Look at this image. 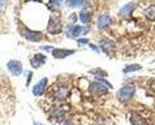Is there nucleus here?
I'll list each match as a JSON object with an SVG mask.
<instances>
[{"mask_svg": "<svg viewBox=\"0 0 155 125\" xmlns=\"http://www.w3.org/2000/svg\"><path fill=\"white\" fill-rule=\"evenodd\" d=\"M90 31V25H68L67 28V37L68 38H81L82 35H86Z\"/></svg>", "mask_w": 155, "mask_h": 125, "instance_id": "obj_1", "label": "nucleus"}, {"mask_svg": "<svg viewBox=\"0 0 155 125\" xmlns=\"http://www.w3.org/2000/svg\"><path fill=\"white\" fill-rule=\"evenodd\" d=\"M134 94H136V86L129 84V85L123 86V87L116 93V98H117V100L125 103L128 100H130V99L134 97Z\"/></svg>", "mask_w": 155, "mask_h": 125, "instance_id": "obj_2", "label": "nucleus"}, {"mask_svg": "<svg viewBox=\"0 0 155 125\" xmlns=\"http://www.w3.org/2000/svg\"><path fill=\"white\" fill-rule=\"evenodd\" d=\"M47 31L51 34H58L61 31V21H60V15L52 13L48 18V24H47Z\"/></svg>", "mask_w": 155, "mask_h": 125, "instance_id": "obj_3", "label": "nucleus"}, {"mask_svg": "<svg viewBox=\"0 0 155 125\" xmlns=\"http://www.w3.org/2000/svg\"><path fill=\"white\" fill-rule=\"evenodd\" d=\"M69 93H71V90H69L68 86H65V85H59V86L55 87L54 93H52V97H54L55 100L61 102V100H65V99L68 98Z\"/></svg>", "mask_w": 155, "mask_h": 125, "instance_id": "obj_4", "label": "nucleus"}, {"mask_svg": "<svg viewBox=\"0 0 155 125\" xmlns=\"http://www.w3.org/2000/svg\"><path fill=\"white\" fill-rule=\"evenodd\" d=\"M21 34L26 41L37 43L41 42L43 39V34L41 31H34V30H29V29H21Z\"/></svg>", "mask_w": 155, "mask_h": 125, "instance_id": "obj_5", "label": "nucleus"}, {"mask_svg": "<svg viewBox=\"0 0 155 125\" xmlns=\"http://www.w3.org/2000/svg\"><path fill=\"white\" fill-rule=\"evenodd\" d=\"M47 85H48V78L43 77L41 81H38V82L33 86V95L34 97H42L46 91Z\"/></svg>", "mask_w": 155, "mask_h": 125, "instance_id": "obj_6", "label": "nucleus"}, {"mask_svg": "<svg viewBox=\"0 0 155 125\" xmlns=\"http://www.w3.org/2000/svg\"><path fill=\"white\" fill-rule=\"evenodd\" d=\"M99 48H101L103 52H106L107 55L110 54H114L115 50H116V44L112 39H110V38H106V39H102L99 42Z\"/></svg>", "mask_w": 155, "mask_h": 125, "instance_id": "obj_7", "label": "nucleus"}, {"mask_svg": "<svg viewBox=\"0 0 155 125\" xmlns=\"http://www.w3.org/2000/svg\"><path fill=\"white\" fill-rule=\"evenodd\" d=\"M7 68L8 71H9L11 74L13 76H20L21 73H22V64H21L20 60H9V61L7 63Z\"/></svg>", "mask_w": 155, "mask_h": 125, "instance_id": "obj_8", "label": "nucleus"}, {"mask_svg": "<svg viewBox=\"0 0 155 125\" xmlns=\"http://www.w3.org/2000/svg\"><path fill=\"white\" fill-rule=\"evenodd\" d=\"M89 91L94 94V95H106L107 93H108V89L106 87V86H103L102 84H99V82H91L89 86Z\"/></svg>", "mask_w": 155, "mask_h": 125, "instance_id": "obj_9", "label": "nucleus"}, {"mask_svg": "<svg viewBox=\"0 0 155 125\" xmlns=\"http://www.w3.org/2000/svg\"><path fill=\"white\" fill-rule=\"evenodd\" d=\"M76 54V50H67V48H55L52 51V56L58 60L65 59L68 56H72Z\"/></svg>", "mask_w": 155, "mask_h": 125, "instance_id": "obj_10", "label": "nucleus"}, {"mask_svg": "<svg viewBox=\"0 0 155 125\" xmlns=\"http://www.w3.org/2000/svg\"><path fill=\"white\" fill-rule=\"evenodd\" d=\"M46 55H43V54H35L31 58V60H30V64H31V67L34 68V69H38V68H41L42 65H45V63H46Z\"/></svg>", "mask_w": 155, "mask_h": 125, "instance_id": "obj_11", "label": "nucleus"}, {"mask_svg": "<svg viewBox=\"0 0 155 125\" xmlns=\"http://www.w3.org/2000/svg\"><path fill=\"white\" fill-rule=\"evenodd\" d=\"M50 117L58 123L64 121V119H65V111H64L61 107H55V108L50 112Z\"/></svg>", "mask_w": 155, "mask_h": 125, "instance_id": "obj_12", "label": "nucleus"}, {"mask_svg": "<svg viewBox=\"0 0 155 125\" xmlns=\"http://www.w3.org/2000/svg\"><path fill=\"white\" fill-rule=\"evenodd\" d=\"M111 17L110 15H107V13H103L98 17V21H97V26L99 30H103V29H106V28H108L110 25H111Z\"/></svg>", "mask_w": 155, "mask_h": 125, "instance_id": "obj_13", "label": "nucleus"}, {"mask_svg": "<svg viewBox=\"0 0 155 125\" xmlns=\"http://www.w3.org/2000/svg\"><path fill=\"white\" fill-rule=\"evenodd\" d=\"M129 120H130V125H149L147 120L138 113H132Z\"/></svg>", "mask_w": 155, "mask_h": 125, "instance_id": "obj_14", "label": "nucleus"}, {"mask_svg": "<svg viewBox=\"0 0 155 125\" xmlns=\"http://www.w3.org/2000/svg\"><path fill=\"white\" fill-rule=\"evenodd\" d=\"M134 7H136V3H127L124 7L120 8V11H119V16H121V17H127L129 16L133 12V9H134Z\"/></svg>", "mask_w": 155, "mask_h": 125, "instance_id": "obj_15", "label": "nucleus"}, {"mask_svg": "<svg viewBox=\"0 0 155 125\" xmlns=\"http://www.w3.org/2000/svg\"><path fill=\"white\" fill-rule=\"evenodd\" d=\"M78 17H80V21L85 25H89L90 24V20H91V13L89 12V9H81L80 13H78Z\"/></svg>", "mask_w": 155, "mask_h": 125, "instance_id": "obj_16", "label": "nucleus"}, {"mask_svg": "<svg viewBox=\"0 0 155 125\" xmlns=\"http://www.w3.org/2000/svg\"><path fill=\"white\" fill-rule=\"evenodd\" d=\"M141 69V65L140 64H129V65H127L125 68L123 69V72L125 73V74H128V73H132V72H137Z\"/></svg>", "mask_w": 155, "mask_h": 125, "instance_id": "obj_17", "label": "nucleus"}, {"mask_svg": "<svg viewBox=\"0 0 155 125\" xmlns=\"http://www.w3.org/2000/svg\"><path fill=\"white\" fill-rule=\"evenodd\" d=\"M145 15H146V17H147V20L155 21V5H150L147 9L145 11Z\"/></svg>", "mask_w": 155, "mask_h": 125, "instance_id": "obj_18", "label": "nucleus"}, {"mask_svg": "<svg viewBox=\"0 0 155 125\" xmlns=\"http://www.w3.org/2000/svg\"><path fill=\"white\" fill-rule=\"evenodd\" d=\"M89 73H91V74H94L95 77H102V78H104V77H107V73L104 69H101V68H95V69H91Z\"/></svg>", "mask_w": 155, "mask_h": 125, "instance_id": "obj_19", "label": "nucleus"}, {"mask_svg": "<svg viewBox=\"0 0 155 125\" xmlns=\"http://www.w3.org/2000/svg\"><path fill=\"white\" fill-rule=\"evenodd\" d=\"M65 5L67 7H71V8H76V7H82L85 5V2H81V0H68L65 2Z\"/></svg>", "mask_w": 155, "mask_h": 125, "instance_id": "obj_20", "label": "nucleus"}, {"mask_svg": "<svg viewBox=\"0 0 155 125\" xmlns=\"http://www.w3.org/2000/svg\"><path fill=\"white\" fill-rule=\"evenodd\" d=\"M60 7H61V2H50V3H47V8H50V11H52V12H56Z\"/></svg>", "mask_w": 155, "mask_h": 125, "instance_id": "obj_21", "label": "nucleus"}, {"mask_svg": "<svg viewBox=\"0 0 155 125\" xmlns=\"http://www.w3.org/2000/svg\"><path fill=\"white\" fill-rule=\"evenodd\" d=\"M95 81H97V82H99V84H102L103 86H106L107 89H112V85H111L106 78H102V77H95Z\"/></svg>", "mask_w": 155, "mask_h": 125, "instance_id": "obj_22", "label": "nucleus"}, {"mask_svg": "<svg viewBox=\"0 0 155 125\" xmlns=\"http://www.w3.org/2000/svg\"><path fill=\"white\" fill-rule=\"evenodd\" d=\"M76 20H77L76 13H72L69 17H68V22H69V25H76Z\"/></svg>", "mask_w": 155, "mask_h": 125, "instance_id": "obj_23", "label": "nucleus"}, {"mask_svg": "<svg viewBox=\"0 0 155 125\" xmlns=\"http://www.w3.org/2000/svg\"><path fill=\"white\" fill-rule=\"evenodd\" d=\"M89 48L91 50V51H94V52H97V54L101 52V48H99V46H95V44H93V43H89Z\"/></svg>", "mask_w": 155, "mask_h": 125, "instance_id": "obj_24", "label": "nucleus"}, {"mask_svg": "<svg viewBox=\"0 0 155 125\" xmlns=\"http://www.w3.org/2000/svg\"><path fill=\"white\" fill-rule=\"evenodd\" d=\"M77 43H78V46H85V44H89V39H86V38H78Z\"/></svg>", "mask_w": 155, "mask_h": 125, "instance_id": "obj_25", "label": "nucleus"}, {"mask_svg": "<svg viewBox=\"0 0 155 125\" xmlns=\"http://www.w3.org/2000/svg\"><path fill=\"white\" fill-rule=\"evenodd\" d=\"M41 50L47 51V52H51V54H52V51L55 50V47H52V46H41Z\"/></svg>", "mask_w": 155, "mask_h": 125, "instance_id": "obj_26", "label": "nucleus"}, {"mask_svg": "<svg viewBox=\"0 0 155 125\" xmlns=\"http://www.w3.org/2000/svg\"><path fill=\"white\" fill-rule=\"evenodd\" d=\"M150 89H151V91L155 94V78L150 80Z\"/></svg>", "mask_w": 155, "mask_h": 125, "instance_id": "obj_27", "label": "nucleus"}, {"mask_svg": "<svg viewBox=\"0 0 155 125\" xmlns=\"http://www.w3.org/2000/svg\"><path fill=\"white\" fill-rule=\"evenodd\" d=\"M26 74H28V80H26V86L30 84V81H31V77H33V72H26Z\"/></svg>", "mask_w": 155, "mask_h": 125, "instance_id": "obj_28", "label": "nucleus"}, {"mask_svg": "<svg viewBox=\"0 0 155 125\" xmlns=\"http://www.w3.org/2000/svg\"><path fill=\"white\" fill-rule=\"evenodd\" d=\"M64 125H76V124L73 120H65V121H64Z\"/></svg>", "mask_w": 155, "mask_h": 125, "instance_id": "obj_29", "label": "nucleus"}, {"mask_svg": "<svg viewBox=\"0 0 155 125\" xmlns=\"http://www.w3.org/2000/svg\"><path fill=\"white\" fill-rule=\"evenodd\" d=\"M33 125H45V124H43V123H39V121H34Z\"/></svg>", "mask_w": 155, "mask_h": 125, "instance_id": "obj_30", "label": "nucleus"}, {"mask_svg": "<svg viewBox=\"0 0 155 125\" xmlns=\"http://www.w3.org/2000/svg\"><path fill=\"white\" fill-rule=\"evenodd\" d=\"M52 125H56V124H52Z\"/></svg>", "mask_w": 155, "mask_h": 125, "instance_id": "obj_31", "label": "nucleus"}]
</instances>
